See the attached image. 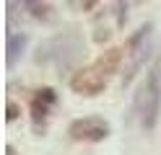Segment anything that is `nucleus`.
Here are the masks:
<instances>
[{
  "instance_id": "nucleus-1",
  "label": "nucleus",
  "mask_w": 161,
  "mask_h": 155,
  "mask_svg": "<svg viewBox=\"0 0 161 155\" xmlns=\"http://www.w3.org/2000/svg\"><path fill=\"white\" fill-rule=\"evenodd\" d=\"M125 62V47H112L102 52L91 65L75 70L70 75V88L80 96H99L112 80Z\"/></svg>"
},
{
  "instance_id": "nucleus-2",
  "label": "nucleus",
  "mask_w": 161,
  "mask_h": 155,
  "mask_svg": "<svg viewBox=\"0 0 161 155\" xmlns=\"http://www.w3.org/2000/svg\"><path fill=\"white\" fill-rule=\"evenodd\" d=\"M135 114L146 132L156 129L158 114H161V65H153L146 72V80L135 96Z\"/></svg>"
},
{
  "instance_id": "nucleus-3",
  "label": "nucleus",
  "mask_w": 161,
  "mask_h": 155,
  "mask_svg": "<svg viewBox=\"0 0 161 155\" xmlns=\"http://www.w3.org/2000/svg\"><path fill=\"white\" fill-rule=\"evenodd\" d=\"M151 31H153V23H146V26H140L135 34L127 39V44H125V57H130V62H127V67H125V80H122V85H130L133 75L140 70V65H143V59H146V54H148Z\"/></svg>"
},
{
  "instance_id": "nucleus-4",
  "label": "nucleus",
  "mask_w": 161,
  "mask_h": 155,
  "mask_svg": "<svg viewBox=\"0 0 161 155\" xmlns=\"http://www.w3.org/2000/svg\"><path fill=\"white\" fill-rule=\"evenodd\" d=\"M109 132H112V127L102 116H83V119L70 121V127H68L70 140H75V142H102L109 137Z\"/></svg>"
},
{
  "instance_id": "nucleus-5",
  "label": "nucleus",
  "mask_w": 161,
  "mask_h": 155,
  "mask_svg": "<svg viewBox=\"0 0 161 155\" xmlns=\"http://www.w3.org/2000/svg\"><path fill=\"white\" fill-rule=\"evenodd\" d=\"M55 103H57L55 88H39V90H34V96H31V127H34L36 134L44 132L49 111H52Z\"/></svg>"
},
{
  "instance_id": "nucleus-6",
  "label": "nucleus",
  "mask_w": 161,
  "mask_h": 155,
  "mask_svg": "<svg viewBox=\"0 0 161 155\" xmlns=\"http://www.w3.org/2000/svg\"><path fill=\"white\" fill-rule=\"evenodd\" d=\"M29 44V36L26 34H16V31H8V39H5V62H8V67H13L18 57L24 54V49Z\"/></svg>"
},
{
  "instance_id": "nucleus-7",
  "label": "nucleus",
  "mask_w": 161,
  "mask_h": 155,
  "mask_svg": "<svg viewBox=\"0 0 161 155\" xmlns=\"http://www.w3.org/2000/svg\"><path fill=\"white\" fill-rule=\"evenodd\" d=\"M21 8H26L29 13H31L34 18H39V21H49L55 16V10H52L49 3H31V0H26V3H21Z\"/></svg>"
},
{
  "instance_id": "nucleus-8",
  "label": "nucleus",
  "mask_w": 161,
  "mask_h": 155,
  "mask_svg": "<svg viewBox=\"0 0 161 155\" xmlns=\"http://www.w3.org/2000/svg\"><path fill=\"white\" fill-rule=\"evenodd\" d=\"M114 8H117V10H114V13H117V26H122L125 18H127V3H117Z\"/></svg>"
},
{
  "instance_id": "nucleus-9",
  "label": "nucleus",
  "mask_w": 161,
  "mask_h": 155,
  "mask_svg": "<svg viewBox=\"0 0 161 155\" xmlns=\"http://www.w3.org/2000/svg\"><path fill=\"white\" fill-rule=\"evenodd\" d=\"M16 116H18V106H16L13 101H8V121H13Z\"/></svg>"
},
{
  "instance_id": "nucleus-10",
  "label": "nucleus",
  "mask_w": 161,
  "mask_h": 155,
  "mask_svg": "<svg viewBox=\"0 0 161 155\" xmlns=\"http://www.w3.org/2000/svg\"><path fill=\"white\" fill-rule=\"evenodd\" d=\"M5 155H16V150L11 147V145H8V147H5Z\"/></svg>"
}]
</instances>
